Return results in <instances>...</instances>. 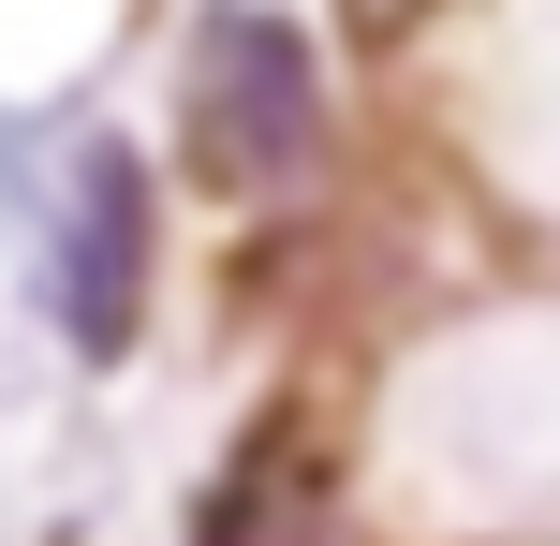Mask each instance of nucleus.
Instances as JSON below:
<instances>
[{
  "label": "nucleus",
  "mask_w": 560,
  "mask_h": 546,
  "mask_svg": "<svg viewBox=\"0 0 560 546\" xmlns=\"http://www.w3.org/2000/svg\"><path fill=\"white\" fill-rule=\"evenodd\" d=\"M177 104H192V163L222 177L236 207L252 193H295L310 163H325V89H310V45L252 0H222V15L192 30V74H177Z\"/></svg>",
  "instance_id": "nucleus-1"
},
{
  "label": "nucleus",
  "mask_w": 560,
  "mask_h": 546,
  "mask_svg": "<svg viewBox=\"0 0 560 546\" xmlns=\"http://www.w3.org/2000/svg\"><path fill=\"white\" fill-rule=\"evenodd\" d=\"M192 546H354V488H339V458L295 429V414H266V429L222 458Z\"/></svg>",
  "instance_id": "nucleus-3"
},
{
  "label": "nucleus",
  "mask_w": 560,
  "mask_h": 546,
  "mask_svg": "<svg viewBox=\"0 0 560 546\" xmlns=\"http://www.w3.org/2000/svg\"><path fill=\"white\" fill-rule=\"evenodd\" d=\"M339 15H354V45H398V30H413L428 0H339Z\"/></svg>",
  "instance_id": "nucleus-4"
},
{
  "label": "nucleus",
  "mask_w": 560,
  "mask_h": 546,
  "mask_svg": "<svg viewBox=\"0 0 560 546\" xmlns=\"http://www.w3.org/2000/svg\"><path fill=\"white\" fill-rule=\"evenodd\" d=\"M133 295H148V177H133V148H89L59 177V325H74V355L133 340Z\"/></svg>",
  "instance_id": "nucleus-2"
}]
</instances>
